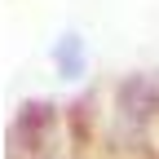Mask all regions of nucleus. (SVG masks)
Instances as JSON below:
<instances>
[{"mask_svg": "<svg viewBox=\"0 0 159 159\" xmlns=\"http://www.w3.org/2000/svg\"><path fill=\"white\" fill-rule=\"evenodd\" d=\"M84 62H89V53H84V40H80V35H62L53 44V66L62 71L66 80H80V75H84Z\"/></svg>", "mask_w": 159, "mask_h": 159, "instance_id": "1", "label": "nucleus"}]
</instances>
